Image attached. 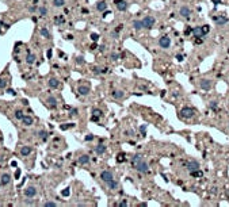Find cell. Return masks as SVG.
I'll return each mask as SVG.
<instances>
[{
	"instance_id": "cell-40",
	"label": "cell",
	"mask_w": 229,
	"mask_h": 207,
	"mask_svg": "<svg viewBox=\"0 0 229 207\" xmlns=\"http://www.w3.org/2000/svg\"><path fill=\"white\" fill-rule=\"evenodd\" d=\"M140 132H141V134H144V135H145V133H146V125H143V126L140 127Z\"/></svg>"
},
{
	"instance_id": "cell-17",
	"label": "cell",
	"mask_w": 229,
	"mask_h": 207,
	"mask_svg": "<svg viewBox=\"0 0 229 207\" xmlns=\"http://www.w3.org/2000/svg\"><path fill=\"white\" fill-rule=\"evenodd\" d=\"M31 152H33V148H31V146H22V149H21V156L26 157V156H29Z\"/></svg>"
},
{
	"instance_id": "cell-22",
	"label": "cell",
	"mask_w": 229,
	"mask_h": 207,
	"mask_svg": "<svg viewBox=\"0 0 229 207\" xmlns=\"http://www.w3.org/2000/svg\"><path fill=\"white\" fill-rule=\"evenodd\" d=\"M106 184H107V187H109L110 189H117L118 188V182L117 180H114V179H111L110 182H107Z\"/></svg>"
},
{
	"instance_id": "cell-55",
	"label": "cell",
	"mask_w": 229,
	"mask_h": 207,
	"mask_svg": "<svg viewBox=\"0 0 229 207\" xmlns=\"http://www.w3.org/2000/svg\"><path fill=\"white\" fill-rule=\"evenodd\" d=\"M120 2H122V0H114V3L117 4V3H120Z\"/></svg>"
},
{
	"instance_id": "cell-12",
	"label": "cell",
	"mask_w": 229,
	"mask_h": 207,
	"mask_svg": "<svg viewBox=\"0 0 229 207\" xmlns=\"http://www.w3.org/2000/svg\"><path fill=\"white\" fill-rule=\"evenodd\" d=\"M214 22L217 23V25H220V26H222V25H225V23L228 22V18L227 16H224V15H218V16H214Z\"/></svg>"
},
{
	"instance_id": "cell-3",
	"label": "cell",
	"mask_w": 229,
	"mask_h": 207,
	"mask_svg": "<svg viewBox=\"0 0 229 207\" xmlns=\"http://www.w3.org/2000/svg\"><path fill=\"white\" fill-rule=\"evenodd\" d=\"M182 118H184V119H190V118H193L194 115H195V111H194L193 109H190V107H184L183 110H182Z\"/></svg>"
},
{
	"instance_id": "cell-28",
	"label": "cell",
	"mask_w": 229,
	"mask_h": 207,
	"mask_svg": "<svg viewBox=\"0 0 229 207\" xmlns=\"http://www.w3.org/2000/svg\"><path fill=\"white\" fill-rule=\"evenodd\" d=\"M39 34H41L43 38H49V37H50V33L48 31V28H46V27H42L41 30H39Z\"/></svg>"
},
{
	"instance_id": "cell-14",
	"label": "cell",
	"mask_w": 229,
	"mask_h": 207,
	"mask_svg": "<svg viewBox=\"0 0 229 207\" xmlns=\"http://www.w3.org/2000/svg\"><path fill=\"white\" fill-rule=\"evenodd\" d=\"M22 122L25 126H31V125L34 123V119H33V116H30V115H25L22 118Z\"/></svg>"
},
{
	"instance_id": "cell-29",
	"label": "cell",
	"mask_w": 229,
	"mask_h": 207,
	"mask_svg": "<svg viewBox=\"0 0 229 207\" xmlns=\"http://www.w3.org/2000/svg\"><path fill=\"white\" fill-rule=\"evenodd\" d=\"M64 4H65V0H53V5L54 7H57V8L62 7Z\"/></svg>"
},
{
	"instance_id": "cell-4",
	"label": "cell",
	"mask_w": 229,
	"mask_h": 207,
	"mask_svg": "<svg viewBox=\"0 0 229 207\" xmlns=\"http://www.w3.org/2000/svg\"><path fill=\"white\" fill-rule=\"evenodd\" d=\"M199 87L202 89H205V91H209L213 87V81L207 80V78H202V80H199Z\"/></svg>"
},
{
	"instance_id": "cell-45",
	"label": "cell",
	"mask_w": 229,
	"mask_h": 207,
	"mask_svg": "<svg viewBox=\"0 0 229 207\" xmlns=\"http://www.w3.org/2000/svg\"><path fill=\"white\" fill-rule=\"evenodd\" d=\"M76 62H77V64H84V60H83V57H77Z\"/></svg>"
},
{
	"instance_id": "cell-25",
	"label": "cell",
	"mask_w": 229,
	"mask_h": 207,
	"mask_svg": "<svg viewBox=\"0 0 229 207\" xmlns=\"http://www.w3.org/2000/svg\"><path fill=\"white\" fill-rule=\"evenodd\" d=\"M104 152H106V146H104L103 144H99L96 148H95V153L96 154H103Z\"/></svg>"
},
{
	"instance_id": "cell-9",
	"label": "cell",
	"mask_w": 229,
	"mask_h": 207,
	"mask_svg": "<svg viewBox=\"0 0 229 207\" xmlns=\"http://www.w3.org/2000/svg\"><path fill=\"white\" fill-rule=\"evenodd\" d=\"M35 194H37V188L34 187V185H30V187H27L25 189V195L27 198H33V196H35Z\"/></svg>"
},
{
	"instance_id": "cell-36",
	"label": "cell",
	"mask_w": 229,
	"mask_h": 207,
	"mask_svg": "<svg viewBox=\"0 0 229 207\" xmlns=\"http://www.w3.org/2000/svg\"><path fill=\"white\" fill-rule=\"evenodd\" d=\"M92 114H94V116H98V118H100V116H102V111H100V110H98V109H95L94 111H92Z\"/></svg>"
},
{
	"instance_id": "cell-37",
	"label": "cell",
	"mask_w": 229,
	"mask_h": 207,
	"mask_svg": "<svg viewBox=\"0 0 229 207\" xmlns=\"http://www.w3.org/2000/svg\"><path fill=\"white\" fill-rule=\"evenodd\" d=\"M209 109H211V110H216V109H217V102H216V100L210 102V103H209Z\"/></svg>"
},
{
	"instance_id": "cell-24",
	"label": "cell",
	"mask_w": 229,
	"mask_h": 207,
	"mask_svg": "<svg viewBox=\"0 0 229 207\" xmlns=\"http://www.w3.org/2000/svg\"><path fill=\"white\" fill-rule=\"evenodd\" d=\"M89 162V156H87V154H83V156L79 157V164L82 165H86Z\"/></svg>"
},
{
	"instance_id": "cell-31",
	"label": "cell",
	"mask_w": 229,
	"mask_h": 207,
	"mask_svg": "<svg viewBox=\"0 0 229 207\" xmlns=\"http://www.w3.org/2000/svg\"><path fill=\"white\" fill-rule=\"evenodd\" d=\"M75 125L73 123H66V125H61V126H60V129L61 130H66V129H69V127H73Z\"/></svg>"
},
{
	"instance_id": "cell-15",
	"label": "cell",
	"mask_w": 229,
	"mask_h": 207,
	"mask_svg": "<svg viewBox=\"0 0 229 207\" xmlns=\"http://www.w3.org/2000/svg\"><path fill=\"white\" fill-rule=\"evenodd\" d=\"M77 91H79L80 95L87 96V95L89 94V87H88V85H80L79 88H77Z\"/></svg>"
},
{
	"instance_id": "cell-42",
	"label": "cell",
	"mask_w": 229,
	"mask_h": 207,
	"mask_svg": "<svg viewBox=\"0 0 229 207\" xmlns=\"http://www.w3.org/2000/svg\"><path fill=\"white\" fill-rule=\"evenodd\" d=\"M110 57H111V60L117 61L118 58H120V54H117V53H111V56H110Z\"/></svg>"
},
{
	"instance_id": "cell-54",
	"label": "cell",
	"mask_w": 229,
	"mask_h": 207,
	"mask_svg": "<svg viewBox=\"0 0 229 207\" xmlns=\"http://www.w3.org/2000/svg\"><path fill=\"white\" fill-rule=\"evenodd\" d=\"M126 134H127V135H133V132H132V130H129V132H126Z\"/></svg>"
},
{
	"instance_id": "cell-50",
	"label": "cell",
	"mask_w": 229,
	"mask_h": 207,
	"mask_svg": "<svg viewBox=\"0 0 229 207\" xmlns=\"http://www.w3.org/2000/svg\"><path fill=\"white\" fill-rule=\"evenodd\" d=\"M71 115H77V110H76V109L72 110V111H71Z\"/></svg>"
},
{
	"instance_id": "cell-39",
	"label": "cell",
	"mask_w": 229,
	"mask_h": 207,
	"mask_svg": "<svg viewBox=\"0 0 229 207\" xmlns=\"http://www.w3.org/2000/svg\"><path fill=\"white\" fill-rule=\"evenodd\" d=\"M69 194H71V191H69V188L64 189V191L61 192V195H62V196H69Z\"/></svg>"
},
{
	"instance_id": "cell-53",
	"label": "cell",
	"mask_w": 229,
	"mask_h": 207,
	"mask_svg": "<svg viewBox=\"0 0 229 207\" xmlns=\"http://www.w3.org/2000/svg\"><path fill=\"white\" fill-rule=\"evenodd\" d=\"M8 92H10L11 95H15V91H14V89H8Z\"/></svg>"
},
{
	"instance_id": "cell-20",
	"label": "cell",
	"mask_w": 229,
	"mask_h": 207,
	"mask_svg": "<svg viewBox=\"0 0 229 207\" xmlns=\"http://www.w3.org/2000/svg\"><path fill=\"white\" fill-rule=\"evenodd\" d=\"M115 5H117V8H118L120 11H126V10H127V7H129L125 0H122V2H120V3H117Z\"/></svg>"
},
{
	"instance_id": "cell-44",
	"label": "cell",
	"mask_w": 229,
	"mask_h": 207,
	"mask_svg": "<svg viewBox=\"0 0 229 207\" xmlns=\"http://www.w3.org/2000/svg\"><path fill=\"white\" fill-rule=\"evenodd\" d=\"M92 139H94V135H92V134H88V135L86 137V141H92Z\"/></svg>"
},
{
	"instance_id": "cell-16",
	"label": "cell",
	"mask_w": 229,
	"mask_h": 207,
	"mask_svg": "<svg viewBox=\"0 0 229 207\" xmlns=\"http://www.w3.org/2000/svg\"><path fill=\"white\" fill-rule=\"evenodd\" d=\"M46 102H48V106L52 107V109H56L57 107V100L54 96H49V98L46 99Z\"/></svg>"
},
{
	"instance_id": "cell-5",
	"label": "cell",
	"mask_w": 229,
	"mask_h": 207,
	"mask_svg": "<svg viewBox=\"0 0 229 207\" xmlns=\"http://www.w3.org/2000/svg\"><path fill=\"white\" fill-rule=\"evenodd\" d=\"M186 168L188 172H194V171H198L199 169V162L195 161V160H190V161L186 164Z\"/></svg>"
},
{
	"instance_id": "cell-27",
	"label": "cell",
	"mask_w": 229,
	"mask_h": 207,
	"mask_svg": "<svg viewBox=\"0 0 229 207\" xmlns=\"http://www.w3.org/2000/svg\"><path fill=\"white\" fill-rule=\"evenodd\" d=\"M111 95H113V98L114 99H123L125 98V94H123L122 91H114Z\"/></svg>"
},
{
	"instance_id": "cell-49",
	"label": "cell",
	"mask_w": 229,
	"mask_h": 207,
	"mask_svg": "<svg viewBox=\"0 0 229 207\" xmlns=\"http://www.w3.org/2000/svg\"><path fill=\"white\" fill-rule=\"evenodd\" d=\"M191 31H193V28H186V31H184V34H186V35H187V34H190Z\"/></svg>"
},
{
	"instance_id": "cell-26",
	"label": "cell",
	"mask_w": 229,
	"mask_h": 207,
	"mask_svg": "<svg viewBox=\"0 0 229 207\" xmlns=\"http://www.w3.org/2000/svg\"><path fill=\"white\" fill-rule=\"evenodd\" d=\"M38 14L41 18H45L46 14H48V8L45 7V5H41V7H38Z\"/></svg>"
},
{
	"instance_id": "cell-32",
	"label": "cell",
	"mask_w": 229,
	"mask_h": 207,
	"mask_svg": "<svg viewBox=\"0 0 229 207\" xmlns=\"http://www.w3.org/2000/svg\"><path fill=\"white\" fill-rule=\"evenodd\" d=\"M190 173L193 175V176H195V177H202V175H204L199 169L198 171H194V172H190Z\"/></svg>"
},
{
	"instance_id": "cell-48",
	"label": "cell",
	"mask_w": 229,
	"mask_h": 207,
	"mask_svg": "<svg viewBox=\"0 0 229 207\" xmlns=\"http://www.w3.org/2000/svg\"><path fill=\"white\" fill-rule=\"evenodd\" d=\"M29 10H30V12H34V11H37V10H38V8H37V7H34V5H33V7H30V8H29Z\"/></svg>"
},
{
	"instance_id": "cell-21",
	"label": "cell",
	"mask_w": 229,
	"mask_h": 207,
	"mask_svg": "<svg viewBox=\"0 0 229 207\" xmlns=\"http://www.w3.org/2000/svg\"><path fill=\"white\" fill-rule=\"evenodd\" d=\"M96 10H98V11H100V12L106 11V10H107V3H106V2H103V0H102V2H99V3L96 4Z\"/></svg>"
},
{
	"instance_id": "cell-19",
	"label": "cell",
	"mask_w": 229,
	"mask_h": 207,
	"mask_svg": "<svg viewBox=\"0 0 229 207\" xmlns=\"http://www.w3.org/2000/svg\"><path fill=\"white\" fill-rule=\"evenodd\" d=\"M132 26L134 27V30H141V28L144 27V25H143V20H133L132 22Z\"/></svg>"
},
{
	"instance_id": "cell-47",
	"label": "cell",
	"mask_w": 229,
	"mask_h": 207,
	"mask_svg": "<svg viewBox=\"0 0 229 207\" xmlns=\"http://www.w3.org/2000/svg\"><path fill=\"white\" fill-rule=\"evenodd\" d=\"M118 206H120V207H126V206H127V202H125V200H123V202H121Z\"/></svg>"
},
{
	"instance_id": "cell-34",
	"label": "cell",
	"mask_w": 229,
	"mask_h": 207,
	"mask_svg": "<svg viewBox=\"0 0 229 207\" xmlns=\"http://www.w3.org/2000/svg\"><path fill=\"white\" fill-rule=\"evenodd\" d=\"M7 78H0V88H5V85H7Z\"/></svg>"
},
{
	"instance_id": "cell-2",
	"label": "cell",
	"mask_w": 229,
	"mask_h": 207,
	"mask_svg": "<svg viewBox=\"0 0 229 207\" xmlns=\"http://www.w3.org/2000/svg\"><path fill=\"white\" fill-rule=\"evenodd\" d=\"M156 23V19L153 18V16H145V18L143 19V25L145 28H152L153 26H155Z\"/></svg>"
},
{
	"instance_id": "cell-33",
	"label": "cell",
	"mask_w": 229,
	"mask_h": 207,
	"mask_svg": "<svg viewBox=\"0 0 229 207\" xmlns=\"http://www.w3.org/2000/svg\"><path fill=\"white\" fill-rule=\"evenodd\" d=\"M43 207H57V203L56 202H46V203H43Z\"/></svg>"
},
{
	"instance_id": "cell-10",
	"label": "cell",
	"mask_w": 229,
	"mask_h": 207,
	"mask_svg": "<svg viewBox=\"0 0 229 207\" xmlns=\"http://www.w3.org/2000/svg\"><path fill=\"white\" fill-rule=\"evenodd\" d=\"M193 33H194V35H195V38H202L205 34H206L204 30V26H202V27H194Z\"/></svg>"
},
{
	"instance_id": "cell-43",
	"label": "cell",
	"mask_w": 229,
	"mask_h": 207,
	"mask_svg": "<svg viewBox=\"0 0 229 207\" xmlns=\"http://www.w3.org/2000/svg\"><path fill=\"white\" fill-rule=\"evenodd\" d=\"M91 39H92V41H95V42H96V41L99 39V35H98V34H95V33H94V34H91Z\"/></svg>"
},
{
	"instance_id": "cell-35",
	"label": "cell",
	"mask_w": 229,
	"mask_h": 207,
	"mask_svg": "<svg viewBox=\"0 0 229 207\" xmlns=\"http://www.w3.org/2000/svg\"><path fill=\"white\" fill-rule=\"evenodd\" d=\"M38 135H39V138H41V139H46V138H48V133L43 132V130L38 133Z\"/></svg>"
},
{
	"instance_id": "cell-8",
	"label": "cell",
	"mask_w": 229,
	"mask_h": 207,
	"mask_svg": "<svg viewBox=\"0 0 229 207\" xmlns=\"http://www.w3.org/2000/svg\"><path fill=\"white\" fill-rule=\"evenodd\" d=\"M100 179H102L104 183H107V182H110L111 179H114V177H113L111 171H103L102 173H100Z\"/></svg>"
},
{
	"instance_id": "cell-6",
	"label": "cell",
	"mask_w": 229,
	"mask_h": 207,
	"mask_svg": "<svg viewBox=\"0 0 229 207\" xmlns=\"http://www.w3.org/2000/svg\"><path fill=\"white\" fill-rule=\"evenodd\" d=\"M179 14H180V16H183V18L188 19L191 16V10L187 7V5H182L180 10H179Z\"/></svg>"
},
{
	"instance_id": "cell-7",
	"label": "cell",
	"mask_w": 229,
	"mask_h": 207,
	"mask_svg": "<svg viewBox=\"0 0 229 207\" xmlns=\"http://www.w3.org/2000/svg\"><path fill=\"white\" fill-rule=\"evenodd\" d=\"M136 169H137L138 172H140V173H146L148 171H149V167H148V162L146 161H141L140 164L137 165V167H136Z\"/></svg>"
},
{
	"instance_id": "cell-51",
	"label": "cell",
	"mask_w": 229,
	"mask_h": 207,
	"mask_svg": "<svg viewBox=\"0 0 229 207\" xmlns=\"http://www.w3.org/2000/svg\"><path fill=\"white\" fill-rule=\"evenodd\" d=\"M26 205H27V206H29V205L33 206V205H34V202H33V200H27V202H26Z\"/></svg>"
},
{
	"instance_id": "cell-23",
	"label": "cell",
	"mask_w": 229,
	"mask_h": 207,
	"mask_svg": "<svg viewBox=\"0 0 229 207\" xmlns=\"http://www.w3.org/2000/svg\"><path fill=\"white\" fill-rule=\"evenodd\" d=\"M26 62H27L29 65H33V64L35 62V54L29 53V54H27V57H26Z\"/></svg>"
},
{
	"instance_id": "cell-41",
	"label": "cell",
	"mask_w": 229,
	"mask_h": 207,
	"mask_svg": "<svg viewBox=\"0 0 229 207\" xmlns=\"http://www.w3.org/2000/svg\"><path fill=\"white\" fill-rule=\"evenodd\" d=\"M56 22H57V25H61V23H64V18H62V15H59V18L56 19Z\"/></svg>"
},
{
	"instance_id": "cell-30",
	"label": "cell",
	"mask_w": 229,
	"mask_h": 207,
	"mask_svg": "<svg viewBox=\"0 0 229 207\" xmlns=\"http://www.w3.org/2000/svg\"><path fill=\"white\" fill-rule=\"evenodd\" d=\"M23 116H25V115H23V112L21 111V110H16V111H15V118L16 119H21V121H22Z\"/></svg>"
},
{
	"instance_id": "cell-18",
	"label": "cell",
	"mask_w": 229,
	"mask_h": 207,
	"mask_svg": "<svg viewBox=\"0 0 229 207\" xmlns=\"http://www.w3.org/2000/svg\"><path fill=\"white\" fill-rule=\"evenodd\" d=\"M48 84H49V87H50V88H53V89H56L57 88V87H59L60 85V81L59 80H57V78H50V80H49L48 81Z\"/></svg>"
},
{
	"instance_id": "cell-11",
	"label": "cell",
	"mask_w": 229,
	"mask_h": 207,
	"mask_svg": "<svg viewBox=\"0 0 229 207\" xmlns=\"http://www.w3.org/2000/svg\"><path fill=\"white\" fill-rule=\"evenodd\" d=\"M143 156H141V154L140 153H137V154H134V156H133V159H132V165H133V167H137V165L138 164H140V162L141 161H143Z\"/></svg>"
},
{
	"instance_id": "cell-13",
	"label": "cell",
	"mask_w": 229,
	"mask_h": 207,
	"mask_svg": "<svg viewBox=\"0 0 229 207\" xmlns=\"http://www.w3.org/2000/svg\"><path fill=\"white\" fill-rule=\"evenodd\" d=\"M11 180V176L8 173H3L2 177H0V185H7Z\"/></svg>"
},
{
	"instance_id": "cell-1",
	"label": "cell",
	"mask_w": 229,
	"mask_h": 207,
	"mask_svg": "<svg viewBox=\"0 0 229 207\" xmlns=\"http://www.w3.org/2000/svg\"><path fill=\"white\" fill-rule=\"evenodd\" d=\"M159 46L161 49H168L171 46V38L168 35H163L159 38Z\"/></svg>"
},
{
	"instance_id": "cell-52",
	"label": "cell",
	"mask_w": 229,
	"mask_h": 207,
	"mask_svg": "<svg viewBox=\"0 0 229 207\" xmlns=\"http://www.w3.org/2000/svg\"><path fill=\"white\" fill-rule=\"evenodd\" d=\"M15 176H16V177L21 176V171H16V172H15Z\"/></svg>"
},
{
	"instance_id": "cell-38",
	"label": "cell",
	"mask_w": 229,
	"mask_h": 207,
	"mask_svg": "<svg viewBox=\"0 0 229 207\" xmlns=\"http://www.w3.org/2000/svg\"><path fill=\"white\" fill-rule=\"evenodd\" d=\"M117 160H118L120 162H121V161H125V153H120V154H118V159H117Z\"/></svg>"
},
{
	"instance_id": "cell-46",
	"label": "cell",
	"mask_w": 229,
	"mask_h": 207,
	"mask_svg": "<svg viewBox=\"0 0 229 207\" xmlns=\"http://www.w3.org/2000/svg\"><path fill=\"white\" fill-rule=\"evenodd\" d=\"M100 72H102V71H100L99 68H94V73H95V75H99Z\"/></svg>"
}]
</instances>
